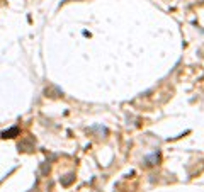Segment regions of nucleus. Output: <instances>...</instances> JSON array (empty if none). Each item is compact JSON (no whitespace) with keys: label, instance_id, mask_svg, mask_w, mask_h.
Listing matches in <instances>:
<instances>
[{"label":"nucleus","instance_id":"1","mask_svg":"<svg viewBox=\"0 0 204 192\" xmlns=\"http://www.w3.org/2000/svg\"><path fill=\"white\" fill-rule=\"evenodd\" d=\"M17 133H19V129H17V128H12L10 131H5L2 136H3V138H14L12 135H17Z\"/></svg>","mask_w":204,"mask_h":192}]
</instances>
